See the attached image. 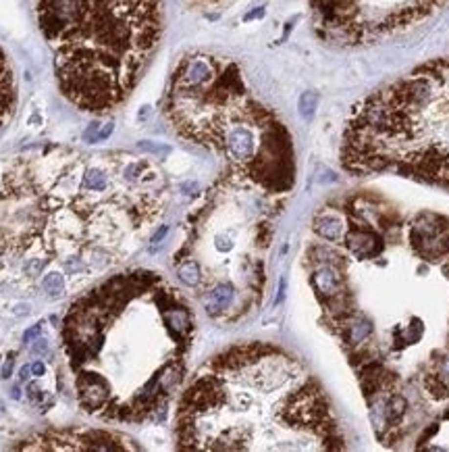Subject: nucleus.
Instances as JSON below:
<instances>
[{"instance_id": "1", "label": "nucleus", "mask_w": 449, "mask_h": 452, "mask_svg": "<svg viewBox=\"0 0 449 452\" xmlns=\"http://www.w3.org/2000/svg\"><path fill=\"white\" fill-rule=\"evenodd\" d=\"M166 200L148 157L67 146L17 157L0 169V282H38L50 265L96 275L135 248Z\"/></svg>"}, {"instance_id": "2", "label": "nucleus", "mask_w": 449, "mask_h": 452, "mask_svg": "<svg viewBox=\"0 0 449 452\" xmlns=\"http://www.w3.org/2000/svg\"><path fill=\"white\" fill-rule=\"evenodd\" d=\"M194 335L191 305L154 271H123L90 287L61 330L79 408L114 423L162 419L185 381Z\"/></svg>"}, {"instance_id": "3", "label": "nucleus", "mask_w": 449, "mask_h": 452, "mask_svg": "<svg viewBox=\"0 0 449 452\" xmlns=\"http://www.w3.org/2000/svg\"><path fill=\"white\" fill-rule=\"evenodd\" d=\"M179 450H345L318 380L272 344H237L198 369L175 413Z\"/></svg>"}, {"instance_id": "4", "label": "nucleus", "mask_w": 449, "mask_h": 452, "mask_svg": "<svg viewBox=\"0 0 449 452\" xmlns=\"http://www.w3.org/2000/svg\"><path fill=\"white\" fill-rule=\"evenodd\" d=\"M173 129L227 161L229 171L285 196L295 161L287 127L247 88L239 65L210 52L181 56L164 94Z\"/></svg>"}, {"instance_id": "5", "label": "nucleus", "mask_w": 449, "mask_h": 452, "mask_svg": "<svg viewBox=\"0 0 449 452\" xmlns=\"http://www.w3.org/2000/svg\"><path fill=\"white\" fill-rule=\"evenodd\" d=\"M279 211L281 196L227 171L191 215L175 273L214 321L237 323L260 307Z\"/></svg>"}, {"instance_id": "6", "label": "nucleus", "mask_w": 449, "mask_h": 452, "mask_svg": "<svg viewBox=\"0 0 449 452\" xmlns=\"http://www.w3.org/2000/svg\"><path fill=\"white\" fill-rule=\"evenodd\" d=\"M69 102L108 113L125 102L162 34V0H33Z\"/></svg>"}, {"instance_id": "7", "label": "nucleus", "mask_w": 449, "mask_h": 452, "mask_svg": "<svg viewBox=\"0 0 449 452\" xmlns=\"http://www.w3.org/2000/svg\"><path fill=\"white\" fill-rule=\"evenodd\" d=\"M341 165L449 190V59L424 63L358 102L343 131Z\"/></svg>"}, {"instance_id": "8", "label": "nucleus", "mask_w": 449, "mask_h": 452, "mask_svg": "<svg viewBox=\"0 0 449 452\" xmlns=\"http://www.w3.org/2000/svg\"><path fill=\"white\" fill-rule=\"evenodd\" d=\"M447 0H310L314 29L339 46L374 44L428 19Z\"/></svg>"}, {"instance_id": "9", "label": "nucleus", "mask_w": 449, "mask_h": 452, "mask_svg": "<svg viewBox=\"0 0 449 452\" xmlns=\"http://www.w3.org/2000/svg\"><path fill=\"white\" fill-rule=\"evenodd\" d=\"M23 450H137L125 435L102 429H67L50 431L25 440Z\"/></svg>"}, {"instance_id": "10", "label": "nucleus", "mask_w": 449, "mask_h": 452, "mask_svg": "<svg viewBox=\"0 0 449 452\" xmlns=\"http://www.w3.org/2000/svg\"><path fill=\"white\" fill-rule=\"evenodd\" d=\"M15 100H17V88H15L13 69L8 65L4 52L0 50V129L4 127V123L13 115Z\"/></svg>"}, {"instance_id": "11", "label": "nucleus", "mask_w": 449, "mask_h": 452, "mask_svg": "<svg viewBox=\"0 0 449 452\" xmlns=\"http://www.w3.org/2000/svg\"><path fill=\"white\" fill-rule=\"evenodd\" d=\"M42 284V290L46 292L48 298H63L65 292H67V285H65V277L61 271H48L44 273V277L40 279Z\"/></svg>"}, {"instance_id": "12", "label": "nucleus", "mask_w": 449, "mask_h": 452, "mask_svg": "<svg viewBox=\"0 0 449 452\" xmlns=\"http://www.w3.org/2000/svg\"><path fill=\"white\" fill-rule=\"evenodd\" d=\"M181 2L187 4L189 9H198V11H219L223 6L237 2V0H181Z\"/></svg>"}, {"instance_id": "13", "label": "nucleus", "mask_w": 449, "mask_h": 452, "mask_svg": "<svg viewBox=\"0 0 449 452\" xmlns=\"http://www.w3.org/2000/svg\"><path fill=\"white\" fill-rule=\"evenodd\" d=\"M314 106H316V96L312 92H306L302 96V100H299V111H302L304 117H312Z\"/></svg>"}, {"instance_id": "14", "label": "nucleus", "mask_w": 449, "mask_h": 452, "mask_svg": "<svg viewBox=\"0 0 449 452\" xmlns=\"http://www.w3.org/2000/svg\"><path fill=\"white\" fill-rule=\"evenodd\" d=\"M40 330H42V325H36V327H31L29 332H25V335H23V340L25 342H31L33 338H36V335L40 333Z\"/></svg>"}, {"instance_id": "15", "label": "nucleus", "mask_w": 449, "mask_h": 452, "mask_svg": "<svg viewBox=\"0 0 449 452\" xmlns=\"http://www.w3.org/2000/svg\"><path fill=\"white\" fill-rule=\"evenodd\" d=\"M44 371H46V367H44V363H40V360L31 365V373L36 375V377H42V375H44Z\"/></svg>"}, {"instance_id": "16", "label": "nucleus", "mask_w": 449, "mask_h": 452, "mask_svg": "<svg viewBox=\"0 0 449 452\" xmlns=\"http://www.w3.org/2000/svg\"><path fill=\"white\" fill-rule=\"evenodd\" d=\"M31 371V367H23L21 369V380H27V373Z\"/></svg>"}, {"instance_id": "17", "label": "nucleus", "mask_w": 449, "mask_h": 452, "mask_svg": "<svg viewBox=\"0 0 449 452\" xmlns=\"http://www.w3.org/2000/svg\"><path fill=\"white\" fill-rule=\"evenodd\" d=\"M0 413H2V402H0Z\"/></svg>"}]
</instances>
